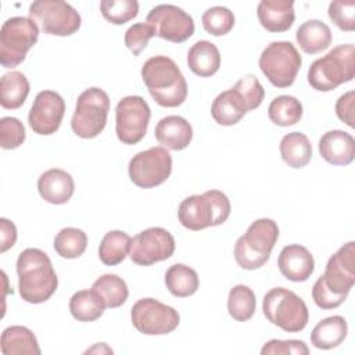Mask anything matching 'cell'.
<instances>
[{"instance_id":"obj_32","label":"cell","mask_w":355,"mask_h":355,"mask_svg":"<svg viewBox=\"0 0 355 355\" xmlns=\"http://www.w3.org/2000/svg\"><path fill=\"white\" fill-rule=\"evenodd\" d=\"M132 239L122 230H110L98 247V258L107 266L121 263L130 252Z\"/></svg>"},{"instance_id":"obj_24","label":"cell","mask_w":355,"mask_h":355,"mask_svg":"<svg viewBox=\"0 0 355 355\" xmlns=\"http://www.w3.org/2000/svg\"><path fill=\"white\" fill-rule=\"evenodd\" d=\"M187 65L197 76H212L219 71L220 53L214 43L198 40L187 51Z\"/></svg>"},{"instance_id":"obj_31","label":"cell","mask_w":355,"mask_h":355,"mask_svg":"<svg viewBox=\"0 0 355 355\" xmlns=\"http://www.w3.org/2000/svg\"><path fill=\"white\" fill-rule=\"evenodd\" d=\"M165 284L172 295L184 298L197 291L200 279L193 268L183 263H173L165 273Z\"/></svg>"},{"instance_id":"obj_16","label":"cell","mask_w":355,"mask_h":355,"mask_svg":"<svg viewBox=\"0 0 355 355\" xmlns=\"http://www.w3.org/2000/svg\"><path fill=\"white\" fill-rule=\"evenodd\" d=\"M65 114L64 98L53 90L39 92L28 114L31 129L42 136H49L60 129Z\"/></svg>"},{"instance_id":"obj_41","label":"cell","mask_w":355,"mask_h":355,"mask_svg":"<svg viewBox=\"0 0 355 355\" xmlns=\"http://www.w3.org/2000/svg\"><path fill=\"white\" fill-rule=\"evenodd\" d=\"M233 87L245 100L250 111L258 108L262 104V100L265 97V90L255 75H252V73L244 75L243 78H240L236 82V85Z\"/></svg>"},{"instance_id":"obj_1","label":"cell","mask_w":355,"mask_h":355,"mask_svg":"<svg viewBox=\"0 0 355 355\" xmlns=\"http://www.w3.org/2000/svg\"><path fill=\"white\" fill-rule=\"evenodd\" d=\"M17 273L19 295L29 304L46 302L58 287L53 263L39 248H26L18 255Z\"/></svg>"},{"instance_id":"obj_34","label":"cell","mask_w":355,"mask_h":355,"mask_svg":"<svg viewBox=\"0 0 355 355\" xmlns=\"http://www.w3.org/2000/svg\"><path fill=\"white\" fill-rule=\"evenodd\" d=\"M92 288L103 297L107 308H118L123 305L129 295L126 282L114 273H105L100 276L93 283Z\"/></svg>"},{"instance_id":"obj_42","label":"cell","mask_w":355,"mask_h":355,"mask_svg":"<svg viewBox=\"0 0 355 355\" xmlns=\"http://www.w3.org/2000/svg\"><path fill=\"white\" fill-rule=\"evenodd\" d=\"M153 36H155V32L147 22L133 24L125 32V46L133 53V55H139L147 47L148 40Z\"/></svg>"},{"instance_id":"obj_46","label":"cell","mask_w":355,"mask_h":355,"mask_svg":"<svg viewBox=\"0 0 355 355\" xmlns=\"http://www.w3.org/2000/svg\"><path fill=\"white\" fill-rule=\"evenodd\" d=\"M17 241V227L15 225L7 219H0V252H6L11 248Z\"/></svg>"},{"instance_id":"obj_27","label":"cell","mask_w":355,"mask_h":355,"mask_svg":"<svg viewBox=\"0 0 355 355\" xmlns=\"http://www.w3.org/2000/svg\"><path fill=\"white\" fill-rule=\"evenodd\" d=\"M331 31L329 25L319 19L305 21L295 32V40L306 54H318L331 44Z\"/></svg>"},{"instance_id":"obj_37","label":"cell","mask_w":355,"mask_h":355,"mask_svg":"<svg viewBox=\"0 0 355 355\" xmlns=\"http://www.w3.org/2000/svg\"><path fill=\"white\" fill-rule=\"evenodd\" d=\"M100 11L108 22L122 25L137 17L139 3L136 0H103Z\"/></svg>"},{"instance_id":"obj_19","label":"cell","mask_w":355,"mask_h":355,"mask_svg":"<svg viewBox=\"0 0 355 355\" xmlns=\"http://www.w3.org/2000/svg\"><path fill=\"white\" fill-rule=\"evenodd\" d=\"M37 191L44 201L61 205L71 200L75 191V182L67 171L51 168L39 176Z\"/></svg>"},{"instance_id":"obj_22","label":"cell","mask_w":355,"mask_h":355,"mask_svg":"<svg viewBox=\"0 0 355 355\" xmlns=\"http://www.w3.org/2000/svg\"><path fill=\"white\" fill-rule=\"evenodd\" d=\"M154 135L162 147L172 151H180L190 144L193 139V128L183 116L168 115L158 121Z\"/></svg>"},{"instance_id":"obj_6","label":"cell","mask_w":355,"mask_h":355,"mask_svg":"<svg viewBox=\"0 0 355 355\" xmlns=\"http://www.w3.org/2000/svg\"><path fill=\"white\" fill-rule=\"evenodd\" d=\"M262 311L272 324L287 333L304 330L309 320V311L304 300L284 287H275L265 294Z\"/></svg>"},{"instance_id":"obj_5","label":"cell","mask_w":355,"mask_h":355,"mask_svg":"<svg viewBox=\"0 0 355 355\" xmlns=\"http://www.w3.org/2000/svg\"><path fill=\"white\" fill-rule=\"evenodd\" d=\"M279 239L277 223L269 218L254 220L234 244V259L247 270L259 269L269 258Z\"/></svg>"},{"instance_id":"obj_4","label":"cell","mask_w":355,"mask_h":355,"mask_svg":"<svg viewBox=\"0 0 355 355\" xmlns=\"http://www.w3.org/2000/svg\"><path fill=\"white\" fill-rule=\"evenodd\" d=\"M355 75L354 44H338L315 60L308 69V83L318 92H330L351 82Z\"/></svg>"},{"instance_id":"obj_47","label":"cell","mask_w":355,"mask_h":355,"mask_svg":"<svg viewBox=\"0 0 355 355\" xmlns=\"http://www.w3.org/2000/svg\"><path fill=\"white\" fill-rule=\"evenodd\" d=\"M92 352H107V354H112V349L105 344V343H97L94 347L86 349L85 354H92Z\"/></svg>"},{"instance_id":"obj_20","label":"cell","mask_w":355,"mask_h":355,"mask_svg":"<svg viewBox=\"0 0 355 355\" xmlns=\"http://www.w3.org/2000/svg\"><path fill=\"white\" fill-rule=\"evenodd\" d=\"M257 17L268 32L280 33L288 31L295 19L294 1L291 0H262L257 7Z\"/></svg>"},{"instance_id":"obj_3","label":"cell","mask_w":355,"mask_h":355,"mask_svg":"<svg viewBox=\"0 0 355 355\" xmlns=\"http://www.w3.org/2000/svg\"><path fill=\"white\" fill-rule=\"evenodd\" d=\"M230 209V201L225 193L208 190L202 194L186 197L178 208V218L182 226L197 232L222 225L227 220Z\"/></svg>"},{"instance_id":"obj_7","label":"cell","mask_w":355,"mask_h":355,"mask_svg":"<svg viewBox=\"0 0 355 355\" xmlns=\"http://www.w3.org/2000/svg\"><path fill=\"white\" fill-rule=\"evenodd\" d=\"M110 111V97L100 87H89L76 100L71 119L72 132L82 139L98 136L105 125Z\"/></svg>"},{"instance_id":"obj_43","label":"cell","mask_w":355,"mask_h":355,"mask_svg":"<svg viewBox=\"0 0 355 355\" xmlns=\"http://www.w3.org/2000/svg\"><path fill=\"white\" fill-rule=\"evenodd\" d=\"M262 355H308L309 348L302 340H269L261 349Z\"/></svg>"},{"instance_id":"obj_15","label":"cell","mask_w":355,"mask_h":355,"mask_svg":"<svg viewBox=\"0 0 355 355\" xmlns=\"http://www.w3.org/2000/svg\"><path fill=\"white\" fill-rule=\"evenodd\" d=\"M175 247V239L166 229L148 227L132 239L129 257L140 266H150L171 258Z\"/></svg>"},{"instance_id":"obj_18","label":"cell","mask_w":355,"mask_h":355,"mask_svg":"<svg viewBox=\"0 0 355 355\" xmlns=\"http://www.w3.org/2000/svg\"><path fill=\"white\" fill-rule=\"evenodd\" d=\"M280 273L291 282H306L315 270V259L308 248L300 244L286 245L277 258Z\"/></svg>"},{"instance_id":"obj_35","label":"cell","mask_w":355,"mask_h":355,"mask_svg":"<svg viewBox=\"0 0 355 355\" xmlns=\"http://www.w3.org/2000/svg\"><path fill=\"white\" fill-rule=\"evenodd\" d=\"M257 308V300L254 291L244 284H237L230 288L227 295V311L229 315L237 322L250 320Z\"/></svg>"},{"instance_id":"obj_33","label":"cell","mask_w":355,"mask_h":355,"mask_svg":"<svg viewBox=\"0 0 355 355\" xmlns=\"http://www.w3.org/2000/svg\"><path fill=\"white\" fill-rule=\"evenodd\" d=\"M302 112L301 101L288 94L275 97L268 107V116L277 126L295 125L302 118Z\"/></svg>"},{"instance_id":"obj_11","label":"cell","mask_w":355,"mask_h":355,"mask_svg":"<svg viewBox=\"0 0 355 355\" xmlns=\"http://www.w3.org/2000/svg\"><path fill=\"white\" fill-rule=\"evenodd\" d=\"M130 320L135 329L147 336H164L172 333L180 323L179 312L158 300H137L130 309Z\"/></svg>"},{"instance_id":"obj_21","label":"cell","mask_w":355,"mask_h":355,"mask_svg":"<svg viewBox=\"0 0 355 355\" xmlns=\"http://www.w3.org/2000/svg\"><path fill=\"white\" fill-rule=\"evenodd\" d=\"M319 153L331 165H348L355 157V139L340 129L329 130L319 139Z\"/></svg>"},{"instance_id":"obj_38","label":"cell","mask_w":355,"mask_h":355,"mask_svg":"<svg viewBox=\"0 0 355 355\" xmlns=\"http://www.w3.org/2000/svg\"><path fill=\"white\" fill-rule=\"evenodd\" d=\"M201 24L205 32L212 36H223L227 35L234 26V15L233 12L222 6H215L208 8L202 17Z\"/></svg>"},{"instance_id":"obj_13","label":"cell","mask_w":355,"mask_h":355,"mask_svg":"<svg viewBox=\"0 0 355 355\" xmlns=\"http://www.w3.org/2000/svg\"><path fill=\"white\" fill-rule=\"evenodd\" d=\"M151 111L141 96H126L115 108V132L123 144H137L146 136Z\"/></svg>"},{"instance_id":"obj_45","label":"cell","mask_w":355,"mask_h":355,"mask_svg":"<svg viewBox=\"0 0 355 355\" xmlns=\"http://www.w3.org/2000/svg\"><path fill=\"white\" fill-rule=\"evenodd\" d=\"M355 92L349 90L344 94H341L336 103V114L340 121L347 123L349 128H354V98Z\"/></svg>"},{"instance_id":"obj_12","label":"cell","mask_w":355,"mask_h":355,"mask_svg":"<svg viewBox=\"0 0 355 355\" xmlns=\"http://www.w3.org/2000/svg\"><path fill=\"white\" fill-rule=\"evenodd\" d=\"M130 180L140 189L162 184L172 172V157L165 147H151L140 151L129 161Z\"/></svg>"},{"instance_id":"obj_26","label":"cell","mask_w":355,"mask_h":355,"mask_svg":"<svg viewBox=\"0 0 355 355\" xmlns=\"http://www.w3.org/2000/svg\"><path fill=\"white\" fill-rule=\"evenodd\" d=\"M0 349L3 355H40L36 336L25 326H10L1 333Z\"/></svg>"},{"instance_id":"obj_40","label":"cell","mask_w":355,"mask_h":355,"mask_svg":"<svg viewBox=\"0 0 355 355\" xmlns=\"http://www.w3.org/2000/svg\"><path fill=\"white\" fill-rule=\"evenodd\" d=\"M329 18L333 24L345 32L355 29V1L354 0H334L329 4Z\"/></svg>"},{"instance_id":"obj_36","label":"cell","mask_w":355,"mask_h":355,"mask_svg":"<svg viewBox=\"0 0 355 355\" xmlns=\"http://www.w3.org/2000/svg\"><path fill=\"white\" fill-rule=\"evenodd\" d=\"M55 252L67 259L79 258L87 247V236L78 227H64L54 239Z\"/></svg>"},{"instance_id":"obj_44","label":"cell","mask_w":355,"mask_h":355,"mask_svg":"<svg viewBox=\"0 0 355 355\" xmlns=\"http://www.w3.org/2000/svg\"><path fill=\"white\" fill-rule=\"evenodd\" d=\"M312 298L313 302L322 308V309H333L340 306L345 298L341 295L334 294L324 283L322 277H318V280L315 282L313 287H312Z\"/></svg>"},{"instance_id":"obj_9","label":"cell","mask_w":355,"mask_h":355,"mask_svg":"<svg viewBox=\"0 0 355 355\" xmlns=\"http://www.w3.org/2000/svg\"><path fill=\"white\" fill-rule=\"evenodd\" d=\"M37 25L26 17L8 18L0 29V62L4 68L19 65L36 44Z\"/></svg>"},{"instance_id":"obj_23","label":"cell","mask_w":355,"mask_h":355,"mask_svg":"<svg viewBox=\"0 0 355 355\" xmlns=\"http://www.w3.org/2000/svg\"><path fill=\"white\" fill-rule=\"evenodd\" d=\"M248 111L250 108L245 100L234 87L219 93L211 105L214 121L222 126L236 125Z\"/></svg>"},{"instance_id":"obj_30","label":"cell","mask_w":355,"mask_h":355,"mask_svg":"<svg viewBox=\"0 0 355 355\" xmlns=\"http://www.w3.org/2000/svg\"><path fill=\"white\" fill-rule=\"evenodd\" d=\"M103 297L92 290H79L69 300V312L78 322H94L105 309Z\"/></svg>"},{"instance_id":"obj_17","label":"cell","mask_w":355,"mask_h":355,"mask_svg":"<svg viewBox=\"0 0 355 355\" xmlns=\"http://www.w3.org/2000/svg\"><path fill=\"white\" fill-rule=\"evenodd\" d=\"M323 283L337 295L348 297L355 283V243L348 241L340 247L327 261Z\"/></svg>"},{"instance_id":"obj_8","label":"cell","mask_w":355,"mask_h":355,"mask_svg":"<svg viewBox=\"0 0 355 355\" xmlns=\"http://www.w3.org/2000/svg\"><path fill=\"white\" fill-rule=\"evenodd\" d=\"M259 68L275 87H288L294 83L302 58L291 42L269 43L259 55Z\"/></svg>"},{"instance_id":"obj_10","label":"cell","mask_w":355,"mask_h":355,"mask_svg":"<svg viewBox=\"0 0 355 355\" xmlns=\"http://www.w3.org/2000/svg\"><path fill=\"white\" fill-rule=\"evenodd\" d=\"M29 18L47 35L71 36L82 25L79 12L67 1L37 0L29 6Z\"/></svg>"},{"instance_id":"obj_14","label":"cell","mask_w":355,"mask_h":355,"mask_svg":"<svg viewBox=\"0 0 355 355\" xmlns=\"http://www.w3.org/2000/svg\"><path fill=\"white\" fill-rule=\"evenodd\" d=\"M146 22L153 26L155 36L173 43H183L194 33L193 18L173 4L153 7L146 17Z\"/></svg>"},{"instance_id":"obj_2","label":"cell","mask_w":355,"mask_h":355,"mask_svg":"<svg viewBox=\"0 0 355 355\" xmlns=\"http://www.w3.org/2000/svg\"><path fill=\"white\" fill-rule=\"evenodd\" d=\"M141 79L154 101L166 108L179 107L187 97V83L178 64L166 55H154L141 67Z\"/></svg>"},{"instance_id":"obj_25","label":"cell","mask_w":355,"mask_h":355,"mask_svg":"<svg viewBox=\"0 0 355 355\" xmlns=\"http://www.w3.org/2000/svg\"><path fill=\"white\" fill-rule=\"evenodd\" d=\"M347 320L340 316H329L322 319L311 333V344L318 349H333L338 347L347 337Z\"/></svg>"},{"instance_id":"obj_28","label":"cell","mask_w":355,"mask_h":355,"mask_svg":"<svg viewBox=\"0 0 355 355\" xmlns=\"http://www.w3.org/2000/svg\"><path fill=\"white\" fill-rule=\"evenodd\" d=\"M282 159L291 168H304L312 158V146L306 135L301 132H291L280 140Z\"/></svg>"},{"instance_id":"obj_39","label":"cell","mask_w":355,"mask_h":355,"mask_svg":"<svg viewBox=\"0 0 355 355\" xmlns=\"http://www.w3.org/2000/svg\"><path fill=\"white\" fill-rule=\"evenodd\" d=\"M26 133L22 122L14 116L0 119V146L4 150L18 148L25 141Z\"/></svg>"},{"instance_id":"obj_29","label":"cell","mask_w":355,"mask_h":355,"mask_svg":"<svg viewBox=\"0 0 355 355\" xmlns=\"http://www.w3.org/2000/svg\"><path fill=\"white\" fill-rule=\"evenodd\" d=\"M29 82L26 76L19 71H10L4 73L0 79V104L6 110L19 108L28 94Z\"/></svg>"}]
</instances>
